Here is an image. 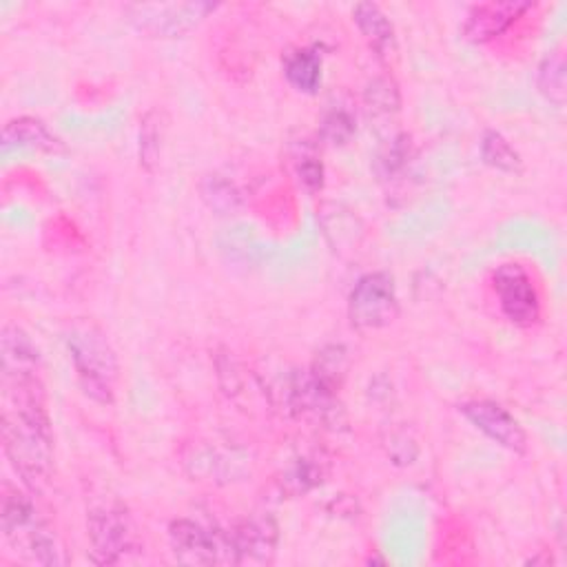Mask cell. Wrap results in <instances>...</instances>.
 <instances>
[{
  "label": "cell",
  "mask_w": 567,
  "mask_h": 567,
  "mask_svg": "<svg viewBox=\"0 0 567 567\" xmlns=\"http://www.w3.org/2000/svg\"><path fill=\"white\" fill-rule=\"evenodd\" d=\"M2 390V447L22 485L35 492L53 472V430L44 388L40 377H33L4 381Z\"/></svg>",
  "instance_id": "cell-1"
},
{
  "label": "cell",
  "mask_w": 567,
  "mask_h": 567,
  "mask_svg": "<svg viewBox=\"0 0 567 567\" xmlns=\"http://www.w3.org/2000/svg\"><path fill=\"white\" fill-rule=\"evenodd\" d=\"M0 529L13 554L29 563L38 565H60L62 549L58 547V538L38 509L35 501L29 492L2 483L0 492Z\"/></svg>",
  "instance_id": "cell-2"
},
{
  "label": "cell",
  "mask_w": 567,
  "mask_h": 567,
  "mask_svg": "<svg viewBox=\"0 0 567 567\" xmlns=\"http://www.w3.org/2000/svg\"><path fill=\"white\" fill-rule=\"evenodd\" d=\"M64 346L82 392L95 403H113L120 365L106 334L93 321H73L64 332Z\"/></svg>",
  "instance_id": "cell-3"
},
{
  "label": "cell",
  "mask_w": 567,
  "mask_h": 567,
  "mask_svg": "<svg viewBox=\"0 0 567 567\" xmlns=\"http://www.w3.org/2000/svg\"><path fill=\"white\" fill-rule=\"evenodd\" d=\"M86 536L97 565H120L140 549L137 527L120 501H104L89 509Z\"/></svg>",
  "instance_id": "cell-4"
},
{
  "label": "cell",
  "mask_w": 567,
  "mask_h": 567,
  "mask_svg": "<svg viewBox=\"0 0 567 567\" xmlns=\"http://www.w3.org/2000/svg\"><path fill=\"white\" fill-rule=\"evenodd\" d=\"M399 317V295L392 275L377 270L357 279L348 295V319L359 330H381Z\"/></svg>",
  "instance_id": "cell-5"
},
{
  "label": "cell",
  "mask_w": 567,
  "mask_h": 567,
  "mask_svg": "<svg viewBox=\"0 0 567 567\" xmlns=\"http://www.w3.org/2000/svg\"><path fill=\"white\" fill-rule=\"evenodd\" d=\"M215 4L210 2H135L126 4V20L153 38H179L195 29Z\"/></svg>",
  "instance_id": "cell-6"
},
{
  "label": "cell",
  "mask_w": 567,
  "mask_h": 567,
  "mask_svg": "<svg viewBox=\"0 0 567 567\" xmlns=\"http://www.w3.org/2000/svg\"><path fill=\"white\" fill-rule=\"evenodd\" d=\"M168 545L184 565L233 563L230 534L193 518H177L168 527Z\"/></svg>",
  "instance_id": "cell-7"
},
{
  "label": "cell",
  "mask_w": 567,
  "mask_h": 567,
  "mask_svg": "<svg viewBox=\"0 0 567 567\" xmlns=\"http://www.w3.org/2000/svg\"><path fill=\"white\" fill-rule=\"evenodd\" d=\"M492 288L496 292L501 312L507 321L520 328H529L540 319V292L532 275L520 264H501L492 275Z\"/></svg>",
  "instance_id": "cell-8"
},
{
  "label": "cell",
  "mask_w": 567,
  "mask_h": 567,
  "mask_svg": "<svg viewBox=\"0 0 567 567\" xmlns=\"http://www.w3.org/2000/svg\"><path fill=\"white\" fill-rule=\"evenodd\" d=\"M288 408L299 416L317 425L337 427L343 421L341 403L337 401V390L321 383L312 372L297 374L286 388Z\"/></svg>",
  "instance_id": "cell-9"
},
{
  "label": "cell",
  "mask_w": 567,
  "mask_h": 567,
  "mask_svg": "<svg viewBox=\"0 0 567 567\" xmlns=\"http://www.w3.org/2000/svg\"><path fill=\"white\" fill-rule=\"evenodd\" d=\"M458 412L501 447L514 454L527 452V434L523 425L501 403L489 399H470L458 405Z\"/></svg>",
  "instance_id": "cell-10"
},
{
  "label": "cell",
  "mask_w": 567,
  "mask_h": 567,
  "mask_svg": "<svg viewBox=\"0 0 567 567\" xmlns=\"http://www.w3.org/2000/svg\"><path fill=\"white\" fill-rule=\"evenodd\" d=\"M228 534L235 565H264L272 560L279 540V529L268 514H255L241 520Z\"/></svg>",
  "instance_id": "cell-11"
},
{
  "label": "cell",
  "mask_w": 567,
  "mask_h": 567,
  "mask_svg": "<svg viewBox=\"0 0 567 567\" xmlns=\"http://www.w3.org/2000/svg\"><path fill=\"white\" fill-rule=\"evenodd\" d=\"M532 9V2H520V0H492L472 7L463 22V35L474 42L483 44L501 33H505L525 11Z\"/></svg>",
  "instance_id": "cell-12"
},
{
  "label": "cell",
  "mask_w": 567,
  "mask_h": 567,
  "mask_svg": "<svg viewBox=\"0 0 567 567\" xmlns=\"http://www.w3.org/2000/svg\"><path fill=\"white\" fill-rule=\"evenodd\" d=\"M0 359H2V381L40 377L38 348L31 341V337L16 323L2 326Z\"/></svg>",
  "instance_id": "cell-13"
},
{
  "label": "cell",
  "mask_w": 567,
  "mask_h": 567,
  "mask_svg": "<svg viewBox=\"0 0 567 567\" xmlns=\"http://www.w3.org/2000/svg\"><path fill=\"white\" fill-rule=\"evenodd\" d=\"M354 24L359 27L363 40L379 58H390L396 51V35L385 11L374 2H359L352 9Z\"/></svg>",
  "instance_id": "cell-14"
},
{
  "label": "cell",
  "mask_w": 567,
  "mask_h": 567,
  "mask_svg": "<svg viewBox=\"0 0 567 567\" xmlns=\"http://www.w3.org/2000/svg\"><path fill=\"white\" fill-rule=\"evenodd\" d=\"M4 148L20 146V148H33V151H47L55 153L62 151V142L47 128L42 120L35 117H16L4 124L2 128Z\"/></svg>",
  "instance_id": "cell-15"
},
{
  "label": "cell",
  "mask_w": 567,
  "mask_h": 567,
  "mask_svg": "<svg viewBox=\"0 0 567 567\" xmlns=\"http://www.w3.org/2000/svg\"><path fill=\"white\" fill-rule=\"evenodd\" d=\"M286 80L301 93H315L321 84V55L315 49H295L284 60Z\"/></svg>",
  "instance_id": "cell-16"
},
{
  "label": "cell",
  "mask_w": 567,
  "mask_h": 567,
  "mask_svg": "<svg viewBox=\"0 0 567 567\" xmlns=\"http://www.w3.org/2000/svg\"><path fill=\"white\" fill-rule=\"evenodd\" d=\"M323 478V461L317 454H297L286 467L279 478L281 492L290 496H299L310 492Z\"/></svg>",
  "instance_id": "cell-17"
},
{
  "label": "cell",
  "mask_w": 567,
  "mask_h": 567,
  "mask_svg": "<svg viewBox=\"0 0 567 567\" xmlns=\"http://www.w3.org/2000/svg\"><path fill=\"white\" fill-rule=\"evenodd\" d=\"M536 86L540 91V95L551 102L554 106H563L565 97H567V60L563 49H554L549 51L540 66H538V75H536Z\"/></svg>",
  "instance_id": "cell-18"
},
{
  "label": "cell",
  "mask_w": 567,
  "mask_h": 567,
  "mask_svg": "<svg viewBox=\"0 0 567 567\" xmlns=\"http://www.w3.org/2000/svg\"><path fill=\"white\" fill-rule=\"evenodd\" d=\"M363 104L372 120L392 117L401 106V95H399L396 82L388 75H379V78L370 80L363 91Z\"/></svg>",
  "instance_id": "cell-19"
},
{
  "label": "cell",
  "mask_w": 567,
  "mask_h": 567,
  "mask_svg": "<svg viewBox=\"0 0 567 567\" xmlns=\"http://www.w3.org/2000/svg\"><path fill=\"white\" fill-rule=\"evenodd\" d=\"M162 137H164V124H162V113L151 109L144 113L140 122V166L148 173H153L159 164L162 157Z\"/></svg>",
  "instance_id": "cell-20"
},
{
  "label": "cell",
  "mask_w": 567,
  "mask_h": 567,
  "mask_svg": "<svg viewBox=\"0 0 567 567\" xmlns=\"http://www.w3.org/2000/svg\"><path fill=\"white\" fill-rule=\"evenodd\" d=\"M481 157L487 166L503 173H518L523 159L518 151L509 144V140L498 131H485L481 137Z\"/></svg>",
  "instance_id": "cell-21"
},
{
  "label": "cell",
  "mask_w": 567,
  "mask_h": 567,
  "mask_svg": "<svg viewBox=\"0 0 567 567\" xmlns=\"http://www.w3.org/2000/svg\"><path fill=\"white\" fill-rule=\"evenodd\" d=\"M354 131H357V117L348 104H332L321 117L319 135L332 146L348 144Z\"/></svg>",
  "instance_id": "cell-22"
},
{
  "label": "cell",
  "mask_w": 567,
  "mask_h": 567,
  "mask_svg": "<svg viewBox=\"0 0 567 567\" xmlns=\"http://www.w3.org/2000/svg\"><path fill=\"white\" fill-rule=\"evenodd\" d=\"M346 350L341 346H328L319 352L317 361L312 363L310 372L321 381L326 383L328 388L332 390H339L341 381H343V374H346Z\"/></svg>",
  "instance_id": "cell-23"
},
{
  "label": "cell",
  "mask_w": 567,
  "mask_h": 567,
  "mask_svg": "<svg viewBox=\"0 0 567 567\" xmlns=\"http://www.w3.org/2000/svg\"><path fill=\"white\" fill-rule=\"evenodd\" d=\"M202 193H204V199L208 202V206L219 213H230L241 204V193H239L237 184L224 175H210L204 182Z\"/></svg>",
  "instance_id": "cell-24"
},
{
  "label": "cell",
  "mask_w": 567,
  "mask_h": 567,
  "mask_svg": "<svg viewBox=\"0 0 567 567\" xmlns=\"http://www.w3.org/2000/svg\"><path fill=\"white\" fill-rule=\"evenodd\" d=\"M295 171H297L299 182L310 193H315V190H319L323 186V166H321V162L315 155L301 153V157H297V162H295Z\"/></svg>",
  "instance_id": "cell-25"
}]
</instances>
